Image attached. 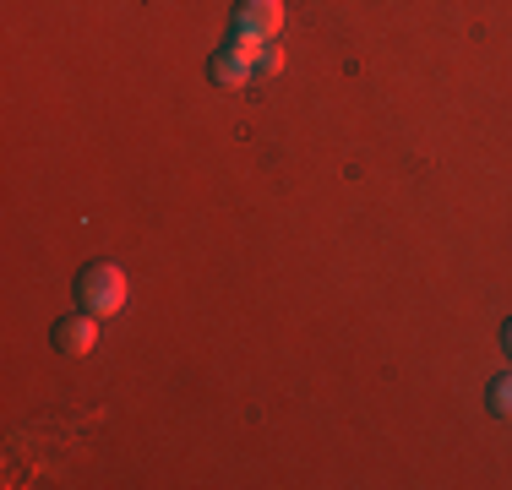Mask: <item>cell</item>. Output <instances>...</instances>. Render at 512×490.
<instances>
[{"label":"cell","instance_id":"cell-1","mask_svg":"<svg viewBox=\"0 0 512 490\" xmlns=\"http://www.w3.org/2000/svg\"><path fill=\"white\" fill-rule=\"evenodd\" d=\"M126 300H131V284H126V273H120L115 262H93V267L77 273V305L82 311L115 316V311H126Z\"/></svg>","mask_w":512,"mask_h":490},{"label":"cell","instance_id":"cell-2","mask_svg":"<svg viewBox=\"0 0 512 490\" xmlns=\"http://www.w3.org/2000/svg\"><path fill=\"white\" fill-rule=\"evenodd\" d=\"M256 55H262V39H240V33H235V39L207 60V71H213L218 88H246L251 71H256Z\"/></svg>","mask_w":512,"mask_h":490},{"label":"cell","instance_id":"cell-3","mask_svg":"<svg viewBox=\"0 0 512 490\" xmlns=\"http://www.w3.org/2000/svg\"><path fill=\"white\" fill-rule=\"evenodd\" d=\"M229 28H235L240 39H273V33L284 28V0H240Z\"/></svg>","mask_w":512,"mask_h":490},{"label":"cell","instance_id":"cell-4","mask_svg":"<svg viewBox=\"0 0 512 490\" xmlns=\"http://www.w3.org/2000/svg\"><path fill=\"white\" fill-rule=\"evenodd\" d=\"M50 343H55L60 354H88L93 343H99V322H93V311H66L55 322Z\"/></svg>","mask_w":512,"mask_h":490},{"label":"cell","instance_id":"cell-5","mask_svg":"<svg viewBox=\"0 0 512 490\" xmlns=\"http://www.w3.org/2000/svg\"><path fill=\"white\" fill-rule=\"evenodd\" d=\"M491 414L496 420H512V371L491 382Z\"/></svg>","mask_w":512,"mask_h":490},{"label":"cell","instance_id":"cell-6","mask_svg":"<svg viewBox=\"0 0 512 490\" xmlns=\"http://www.w3.org/2000/svg\"><path fill=\"white\" fill-rule=\"evenodd\" d=\"M284 66V49H273V44H262V55H256V71L262 77H273V71Z\"/></svg>","mask_w":512,"mask_h":490},{"label":"cell","instance_id":"cell-7","mask_svg":"<svg viewBox=\"0 0 512 490\" xmlns=\"http://www.w3.org/2000/svg\"><path fill=\"white\" fill-rule=\"evenodd\" d=\"M502 343H507V354H512V322L502 327Z\"/></svg>","mask_w":512,"mask_h":490}]
</instances>
